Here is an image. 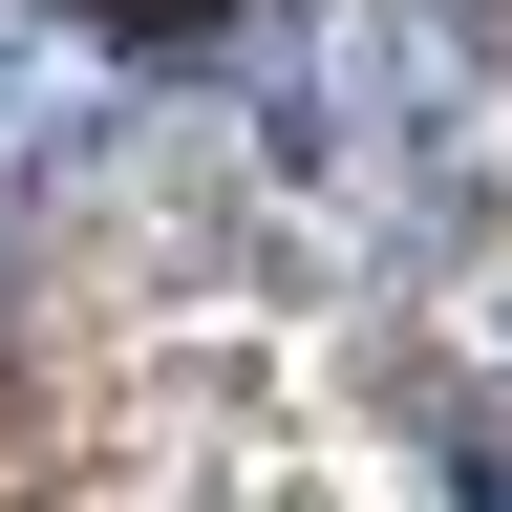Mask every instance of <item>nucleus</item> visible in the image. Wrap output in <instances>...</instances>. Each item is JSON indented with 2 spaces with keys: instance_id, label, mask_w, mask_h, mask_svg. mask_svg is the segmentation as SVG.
Wrapping results in <instances>:
<instances>
[{
  "instance_id": "1",
  "label": "nucleus",
  "mask_w": 512,
  "mask_h": 512,
  "mask_svg": "<svg viewBox=\"0 0 512 512\" xmlns=\"http://www.w3.org/2000/svg\"><path fill=\"white\" fill-rule=\"evenodd\" d=\"M64 22H107V43H214L235 0H64Z\"/></svg>"
},
{
  "instance_id": "2",
  "label": "nucleus",
  "mask_w": 512,
  "mask_h": 512,
  "mask_svg": "<svg viewBox=\"0 0 512 512\" xmlns=\"http://www.w3.org/2000/svg\"><path fill=\"white\" fill-rule=\"evenodd\" d=\"M448 491H470V512H512V448H470V470H448Z\"/></svg>"
}]
</instances>
